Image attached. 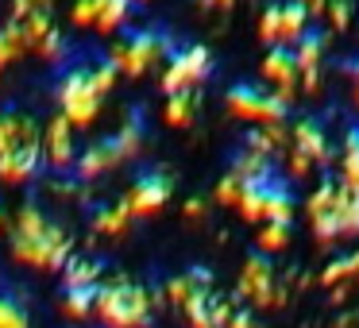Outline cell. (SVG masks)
<instances>
[{"label": "cell", "mask_w": 359, "mask_h": 328, "mask_svg": "<svg viewBox=\"0 0 359 328\" xmlns=\"http://www.w3.org/2000/svg\"><path fill=\"white\" fill-rule=\"evenodd\" d=\"M340 182L351 189H359V124L348 132L344 139V155H340Z\"/></svg>", "instance_id": "4316f807"}, {"label": "cell", "mask_w": 359, "mask_h": 328, "mask_svg": "<svg viewBox=\"0 0 359 328\" xmlns=\"http://www.w3.org/2000/svg\"><path fill=\"white\" fill-rule=\"evenodd\" d=\"M101 274L104 266L89 255H70L62 266V278H66V289H97L101 286Z\"/></svg>", "instance_id": "e0dca14e"}, {"label": "cell", "mask_w": 359, "mask_h": 328, "mask_svg": "<svg viewBox=\"0 0 359 328\" xmlns=\"http://www.w3.org/2000/svg\"><path fill=\"white\" fill-rule=\"evenodd\" d=\"M351 320H355V313H344V317L336 320V328H351Z\"/></svg>", "instance_id": "ee69618b"}, {"label": "cell", "mask_w": 359, "mask_h": 328, "mask_svg": "<svg viewBox=\"0 0 359 328\" xmlns=\"http://www.w3.org/2000/svg\"><path fill=\"white\" fill-rule=\"evenodd\" d=\"M309 20L313 16L305 12V4H297V0H282V16H278V43L282 47H294V43L309 32Z\"/></svg>", "instance_id": "ac0fdd59"}, {"label": "cell", "mask_w": 359, "mask_h": 328, "mask_svg": "<svg viewBox=\"0 0 359 328\" xmlns=\"http://www.w3.org/2000/svg\"><path fill=\"white\" fill-rule=\"evenodd\" d=\"M43 155H39V143H24V147L0 155V182L4 186H24V182L35 178Z\"/></svg>", "instance_id": "5bb4252c"}, {"label": "cell", "mask_w": 359, "mask_h": 328, "mask_svg": "<svg viewBox=\"0 0 359 328\" xmlns=\"http://www.w3.org/2000/svg\"><path fill=\"white\" fill-rule=\"evenodd\" d=\"M132 16V0H101V12H97V32H120L124 20Z\"/></svg>", "instance_id": "83f0119b"}, {"label": "cell", "mask_w": 359, "mask_h": 328, "mask_svg": "<svg viewBox=\"0 0 359 328\" xmlns=\"http://www.w3.org/2000/svg\"><path fill=\"white\" fill-rule=\"evenodd\" d=\"M290 50H294V62H297V78H302V74H317L320 58H325V35H320L317 27H309Z\"/></svg>", "instance_id": "ffe728a7"}, {"label": "cell", "mask_w": 359, "mask_h": 328, "mask_svg": "<svg viewBox=\"0 0 359 328\" xmlns=\"http://www.w3.org/2000/svg\"><path fill=\"white\" fill-rule=\"evenodd\" d=\"M89 78H93V89L104 97L112 86H116L120 74H116V66H112V58H97V62H89Z\"/></svg>", "instance_id": "836d02e7"}, {"label": "cell", "mask_w": 359, "mask_h": 328, "mask_svg": "<svg viewBox=\"0 0 359 328\" xmlns=\"http://www.w3.org/2000/svg\"><path fill=\"white\" fill-rule=\"evenodd\" d=\"M170 47H174V39L163 27H128V32L120 35V43L109 50V58H112V66H116V74H124V78H143L158 58H170Z\"/></svg>", "instance_id": "277c9868"}, {"label": "cell", "mask_w": 359, "mask_h": 328, "mask_svg": "<svg viewBox=\"0 0 359 328\" xmlns=\"http://www.w3.org/2000/svg\"><path fill=\"white\" fill-rule=\"evenodd\" d=\"M132 4H135V0H132Z\"/></svg>", "instance_id": "c3c4849f"}, {"label": "cell", "mask_w": 359, "mask_h": 328, "mask_svg": "<svg viewBox=\"0 0 359 328\" xmlns=\"http://www.w3.org/2000/svg\"><path fill=\"white\" fill-rule=\"evenodd\" d=\"M182 212H186V220H205L209 205H205L201 197H189V201H186V209H182Z\"/></svg>", "instance_id": "b9f144b4"}, {"label": "cell", "mask_w": 359, "mask_h": 328, "mask_svg": "<svg viewBox=\"0 0 359 328\" xmlns=\"http://www.w3.org/2000/svg\"><path fill=\"white\" fill-rule=\"evenodd\" d=\"M8 255L27 271L55 274L66 266V259L74 255V235L66 232L58 220H50L39 205H24L12 220L8 235Z\"/></svg>", "instance_id": "6da1fadb"}, {"label": "cell", "mask_w": 359, "mask_h": 328, "mask_svg": "<svg viewBox=\"0 0 359 328\" xmlns=\"http://www.w3.org/2000/svg\"><path fill=\"white\" fill-rule=\"evenodd\" d=\"M201 4H217V8H232L236 0H201Z\"/></svg>", "instance_id": "f6af8a7d"}, {"label": "cell", "mask_w": 359, "mask_h": 328, "mask_svg": "<svg viewBox=\"0 0 359 328\" xmlns=\"http://www.w3.org/2000/svg\"><path fill=\"white\" fill-rule=\"evenodd\" d=\"M228 174H236L240 182H266V178H274V163L266 155H255V151L243 147L240 155L232 158V170Z\"/></svg>", "instance_id": "7402d4cb"}, {"label": "cell", "mask_w": 359, "mask_h": 328, "mask_svg": "<svg viewBox=\"0 0 359 328\" xmlns=\"http://www.w3.org/2000/svg\"><path fill=\"white\" fill-rule=\"evenodd\" d=\"M336 186H340L336 178H325L317 189H313V197H309V217H320V212L332 209V201H336Z\"/></svg>", "instance_id": "d590c367"}, {"label": "cell", "mask_w": 359, "mask_h": 328, "mask_svg": "<svg viewBox=\"0 0 359 328\" xmlns=\"http://www.w3.org/2000/svg\"><path fill=\"white\" fill-rule=\"evenodd\" d=\"M294 220V197H290L286 182L274 178L266 186V201H263V224H290Z\"/></svg>", "instance_id": "d6986e66"}, {"label": "cell", "mask_w": 359, "mask_h": 328, "mask_svg": "<svg viewBox=\"0 0 359 328\" xmlns=\"http://www.w3.org/2000/svg\"><path fill=\"white\" fill-rule=\"evenodd\" d=\"M0 328H32V317L16 297H0Z\"/></svg>", "instance_id": "d6a6232c"}, {"label": "cell", "mask_w": 359, "mask_h": 328, "mask_svg": "<svg viewBox=\"0 0 359 328\" xmlns=\"http://www.w3.org/2000/svg\"><path fill=\"white\" fill-rule=\"evenodd\" d=\"M97 12H101V0H78L70 12L74 27H93L97 24Z\"/></svg>", "instance_id": "74e56055"}, {"label": "cell", "mask_w": 359, "mask_h": 328, "mask_svg": "<svg viewBox=\"0 0 359 328\" xmlns=\"http://www.w3.org/2000/svg\"><path fill=\"white\" fill-rule=\"evenodd\" d=\"M39 155L43 163L50 166V170H74V163H78V143H74V128L70 120L62 116H50L47 124L39 128Z\"/></svg>", "instance_id": "30bf717a"}, {"label": "cell", "mask_w": 359, "mask_h": 328, "mask_svg": "<svg viewBox=\"0 0 359 328\" xmlns=\"http://www.w3.org/2000/svg\"><path fill=\"white\" fill-rule=\"evenodd\" d=\"M224 104H228L232 116L248 120V124H255V128L282 124L286 112H290V104L282 101L274 89H263V86H255V81H236V86L224 93Z\"/></svg>", "instance_id": "8992f818"}, {"label": "cell", "mask_w": 359, "mask_h": 328, "mask_svg": "<svg viewBox=\"0 0 359 328\" xmlns=\"http://www.w3.org/2000/svg\"><path fill=\"white\" fill-rule=\"evenodd\" d=\"M132 224V212L124 209V201L116 205H97L93 209V232L97 235H109V240H120Z\"/></svg>", "instance_id": "44dd1931"}, {"label": "cell", "mask_w": 359, "mask_h": 328, "mask_svg": "<svg viewBox=\"0 0 359 328\" xmlns=\"http://www.w3.org/2000/svg\"><path fill=\"white\" fill-rule=\"evenodd\" d=\"M263 78L274 81V93L282 97V101L290 104V97H294L297 89V62H294V50L290 47H266V58H263Z\"/></svg>", "instance_id": "8fae6325"}, {"label": "cell", "mask_w": 359, "mask_h": 328, "mask_svg": "<svg viewBox=\"0 0 359 328\" xmlns=\"http://www.w3.org/2000/svg\"><path fill=\"white\" fill-rule=\"evenodd\" d=\"M224 328H255V317H251V309H232Z\"/></svg>", "instance_id": "60d3db41"}, {"label": "cell", "mask_w": 359, "mask_h": 328, "mask_svg": "<svg viewBox=\"0 0 359 328\" xmlns=\"http://www.w3.org/2000/svg\"><path fill=\"white\" fill-rule=\"evenodd\" d=\"M348 301V286H332V305H344Z\"/></svg>", "instance_id": "7bdbcfd3"}, {"label": "cell", "mask_w": 359, "mask_h": 328, "mask_svg": "<svg viewBox=\"0 0 359 328\" xmlns=\"http://www.w3.org/2000/svg\"><path fill=\"white\" fill-rule=\"evenodd\" d=\"M58 116L70 120V128H89L101 112V93L93 89V78H89V62H74L70 70L58 78Z\"/></svg>", "instance_id": "5b68a950"}, {"label": "cell", "mask_w": 359, "mask_h": 328, "mask_svg": "<svg viewBox=\"0 0 359 328\" xmlns=\"http://www.w3.org/2000/svg\"><path fill=\"white\" fill-rule=\"evenodd\" d=\"M348 278H359V251H351V255H340L332 259V263L320 271V286H344Z\"/></svg>", "instance_id": "484cf974"}, {"label": "cell", "mask_w": 359, "mask_h": 328, "mask_svg": "<svg viewBox=\"0 0 359 328\" xmlns=\"http://www.w3.org/2000/svg\"><path fill=\"white\" fill-rule=\"evenodd\" d=\"M197 104H201V97H197V89H189V93H174L166 97V124L170 128H189L197 120Z\"/></svg>", "instance_id": "603a6c76"}, {"label": "cell", "mask_w": 359, "mask_h": 328, "mask_svg": "<svg viewBox=\"0 0 359 328\" xmlns=\"http://www.w3.org/2000/svg\"><path fill=\"white\" fill-rule=\"evenodd\" d=\"M93 317L101 320V328H151L155 297L128 274H112L97 286Z\"/></svg>", "instance_id": "7a4b0ae2"}, {"label": "cell", "mask_w": 359, "mask_h": 328, "mask_svg": "<svg viewBox=\"0 0 359 328\" xmlns=\"http://www.w3.org/2000/svg\"><path fill=\"white\" fill-rule=\"evenodd\" d=\"M0 228H4V209H0Z\"/></svg>", "instance_id": "7dc6e473"}, {"label": "cell", "mask_w": 359, "mask_h": 328, "mask_svg": "<svg viewBox=\"0 0 359 328\" xmlns=\"http://www.w3.org/2000/svg\"><path fill=\"white\" fill-rule=\"evenodd\" d=\"M182 317H186L189 328H212V294H197L194 301H186Z\"/></svg>", "instance_id": "4dcf8cb0"}, {"label": "cell", "mask_w": 359, "mask_h": 328, "mask_svg": "<svg viewBox=\"0 0 359 328\" xmlns=\"http://www.w3.org/2000/svg\"><path fill=\"white\" fill-rule=\"evenodd\" d=\"M236 297H243L251 309H282V305H286V289L278 286L274 263L266 255L255 251L251 259H243L240 282H236Z\"/></svg>", "instance_id": "52a82bcc"}, {"label": "cell", "mask_w": 359, "mask_h": 328, "mask_svg": "<svg viewBox=\"0 0 359 328\" xmlns=\"http://www.w3.org/2000/svg\"><path fill=\"white\" fill-rule=\"evenodd\" d=\"M197 294H212V274L205 271V266H189V271L166 278V286H163V301H170L174 309L194 301Z\"/></svg>", "instance_id": "4fadbf2b"}, {"label": "cell", "mask_w": 359, "mask_h": 328, "mask_svg": "<svg viewBox=\"0 0 359 328\" xmlns=\"http://www.w3.org/2000/svg\"><path fill=\"white\" fill-rule=\"evenodd\" d=\"M170 193H174L170 170H147V174H140V178L132 182V189L124 193V209L132 212V217H155V212L166 209Z\"/></svg>", "instance_id": "9c48e42d"}, {"label": "cell", "mask_w": 359, "mask_h": 328, "mask_svg": "<svg viewBox=\"0 0 359 328\" xmlns=\"http://www.w3.org/2000/svg\"><path fill=\"white\" fill-rule=\"evenodd\" d=\"M290 147L302 151V155L309 158L313 166H317V163H320V166L332 163V151H328V135H325V128H320L313 116L297 120V124L290 128Z\"/></svg>", "instance_id": "7c38bea8"}, {"label": "cell", "mask_w": 359, "mask_h": 328, "mask_svg": "<svg viewBox=\"0 0 359 328\" xmlns=\"http://www.w3.org/2000/svg\"><path fill=\"white\" fill-rule=\"evenodd\" d=\"M24 143H39V124L24 112H0V155H8Z\"/></svg>", "instance_id": "9a60e30c"}, {"label": "cell", "mask_w": 359, "mask_h": 328, "mask_svg": "<svg viewBox=\"0 0 359 328\" xmlns=\"http://www.w3.org/2000/svg\"><path fill=\"white\" fill-rule=\"evenodd\" d=\"M328 20L336 32H344L351 24V0H328Z\"/></svg>", "instance_id": "f35d334b"}, {"label": "cell", "mask_w": 359, "mask_h": 328, "mask_svg": "<svg viewBox=\"0 0 359 328\" xmlns=\"http://www.w3.org/2000/svg\"><path fill=\"white\" fill-rule=\"evenodd\" d=\"M309 170H313V163H309V158H305L302 151H294V147H290V174H294V178H305Z\"/></svg>", "instance_id": "ab89813d"}, {"label": "cell", "mask_w": 359, "mask_h": 328, "mask_svg": "<svg viewBox=\"0 0 359 328\" xmlns=\"http://www.w3.org/2000/svg\"><path fill=\"white\" fill-rule=\"evenodd\" d=\"M143 135H147V128H143V116H140V109H135L132 116H128L112 135H104V139L89 143L86 151H78V163H74V178L93 182V178H101V174H109V170H116V166H124L128 158L140 155Z\"/></svg>", "instance_id": "3957f363"}, {"label": "cell", "mask_w": 359, "mask_h": 328, "mask_svg": "<svg viewBox=\"0 0 359 328\" xmlns=\"http://www.w3.org/2000/svg\"><path fill=\"white\" fill-rule=\"evenodd\" d=\"M212 74V50L201 47V43H189V47H178L170 50V58H166V70H163V93L174 97V93H189V89H197L205 78Z\"/></svg>", "instance_id": "ba28073f"}, {"label": "cell", "mask_w": 359, "mask_h": 328, "mask_svg": "<svg viewBox=\"0 0 359 328\" xmlns=\"http://www.w3.org/2000/svg\"><path fill=\"white\" fill-rule=\"evenodd\" d=\"M332 217H336V232H340V240H351V235H359V189L344 186V182L336 186Z\"/></svg>", "instance_id": "2e32d148"}, {"label": "cell", "mask_w": 359, "mask_h": 328, "mask_svg": "<svg viewBox=\"0 0 359 328\" xmlns=\"http://www.w3.org/2000/svg\"><path fill=\"white\" fill-rule=\"evenodd\" d=\"M93 301H97V289H66V297L58 301V313L74 324L93 317Z\"/></svg>", "instance_id": "d4e9b609"}, {"label": "cell", "mask_w": 359, "mask_h": 328, "mask_svg": "<svg viewBox=\"0 0 359 328\" xmlns=\"http://www.w3.org/2000/svg\"><path fill=\"white\" fill-rule=\"evenodd\" d=\"M259 255H278V251L290 247V224H263L255 235Z\"/></svg>", "instance_id": "f546056e"}, {"label": "cell", "mask_w": 359, "mask_h": 328, "mask_svg": "<svg viewBox=\"0 0 359 328\" xmlns=\"http://www.w3.org/2000/svg\"><path fill=\"white\" fill-rule=\"evenodd\" d=\"M355 101H359V74H355Z\"/></svg>", "instance_id": "bcb514c9"}, {"label": "cell", "mask_w": 359, "mask_h": 328, "mask_svg": "<svg viewBox=\"0 0 359 328\" xmlns=\"http://www.w3.org/2000/svg\"><path fill=\"white\" fill-rule=\"evenodd\" d=\"M282 143H290L286 128H282V124H263V128H251L248 139H243V147L255 151V155H266V158H271L274 151L282 147Z\"/></svg>", "instance_id": "cb8c5ba5"}, {"label": "cell", "mask_w": 359, "mask_h": 328, "mask_svg": "<svg viewBox=\"0 0 359 328\" xmlns=\"http://www.w3.org/2000/svg\"><path fill=\"white\" fill-rule=\"evenodd\" d=\"M278 16H282V0H271L263 8V16H259V39L266 47H278Z\"/></svg>", "instance_id": "1f68e13d"}, {"label": "cell", "mask_w": 359, "mask_h": 328, "mask_svg": "<svg viewBox=\"0 0 359 328\" xmlns=\"http://www.w3.org/2000/svg\"><path fill=\"white\" fill-rule=\"evenodd\" d=\"M66 50H70V47H66V35L58 32V27H50V32L39 39V47H35V55H43L47 62H62V58H66Z\"/></svg>", "instance_id": "e575fe53"}, {"label": "cell", "mask_w": 359, "mask_h": 328, "mask_svg": "<svg viewBox=\"0 0 359 328\" xmlns=\"http://www.w3.org/2000/svg\"><path fill=\"white\" fill-rule=\"evenodd\" d=\"M243 186H248V182H240L236 174H224V178L217 182V193H212V197H217V205H232V209H236L240 197H243Z\"/></svg>", "instance_id": "8d00e7d4"}, {"label": "cell", "mask_w": 359, "mask_h": 328, "mask_svg": "<svg viewBox=\"0 0 359 328\" xmlns=\"http://www.w3.org/2000/svg\"><path fill=\"white\" fill-rule=\"evenodd\" d=\"M24 50H27L24 32H20V24H16V20H8V24L0 27V66L16 62V58L24 55Z\"/></svg>", "instance_id": "f1b7e54d"}]
</instances>
